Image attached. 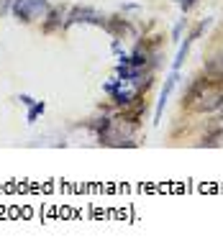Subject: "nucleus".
<instances>
[{"label":"nucleus","mask_w":223,"mask_h":251,"mask_svg":"<svg viewBox=\"0 0 223 251\" xmlns=\"http://www.w3.org/2000/svg\"><path fill=\"white\" fill-rule=\"evenodd\" d=\"M49 0H13V5H10V16H13L18 24H33V21L44 18V13L49 10Z\"/></svg>","instance_id":"1"},{"label":"nucleus","mask_w":223,"mask_h":251,"mask_svg":"<svg viewBox=\"0 0 223 251\" xmlns=\"http://www.w3.org/2000/svg\"><path fill=\"white\" fill-rule=\"evenodd\" d=\"M108 16L100 13V10L90 8V5H70V10H67V18H64V31L72 28L77 24H87V26H98L103 28L105 26Z\"/></svg>","instance_id":"2"},{"label":"nucleus","mask_w":223,"mask_h":251,"mask_svg":"<svg viewBox=\"0 0 223 251\" xmlns=\"http://www.w3.org/2000/svg\"><path fill=\"white\" fill-rule=\"evenodd\" d=\"M85 128L93 133V139H95L98 144L108 146L110 136H113V128H116V118H113V113L100 110V116H95V118H90V121H85Z\"/></svg>","instance_id":"3"},{"label":"nucleus","mask_w":223,"mask_h":251,"mask_svg":"<svg viewBox=\"0 0 223 251\" xmlns=\"http://www.w3.org/2000/svg\"><path fill=\"white\" fill-rule=\"evenodd\" d=\"M67 10H70V5H64V3L62 5H49V10L41 18V33H47V36H51V33H62Z\"/></svg>","instance_id":"4"},{"label":"nucleus","mask_w":223,"mask_h":251,"mask_svg":"<svg viewBox=\"0 0 223 251\" xmlns=\"http://www.w3.org/2000/svg\"><path fill=\"white\" fill-rule=\"evenodd\" d=\"M210 85H213V82H210V77H208V75L193 77V79H190V85H187V90L182 93V108H193L195 102L203 98V93H205Z\"/></svg>","instance_id":"5"},{"label":"nucleus","mask_w":223,"mask_h":251,"mask_svg":"<svg viewBox=\"0 0 223 251\" xmlns=\"http://www.w3.org/2000/svg\"><path fill=\"white\" fill-rule=\"evenodd\" d=\"M177 82H180V70H172L170 75L164 77V87L159 93V100H157V110H154V126L162 123V116H164V108H167V100H170L172 90L177 87Z\"/></svg>","instance_id":"6"},{"label":"nucleus","mask_w":223,"mask_h":251,"mask_svg":"<svg viewBox=\"0 0 223 251\" xmlns=\"http://www.w3.org/2000/svg\"><path fill=\"white\" fill-rule=\"evenodd\" d=\"M113 39H124L126 33H136V28H133V24L126 18V16H108L105 26H103Z\"/></svg>","instance_id":"7"},{"label":"nucleus","mask_w":223,"mask_h":251,"mask_svg":"<svg viewBox=\"0 0 223 251\" xmlns=\"http://www.w3.org/2000/svg\"><path fill=\"white\" fill-rule=\"evenodd\" d=\"M221 139H223V128H221V126H210V131L198 141V146H218Z\"/></svg>","instance_id":"8"},{"label":"nucleus","mask_w":223,"mask_h":251,"mask_svg":"<svg viewBox=\"0 0 223 251\" xmlns=\"http://www.w3.org/2000/svg\"><path fill=\"white\" fill-rule=\"evenodd\" d=\"M193 39L187 36L182 44H180V51H177V56H174V62H172V70H182V64H185V59H187V54H190V47H193Z\"/></svg>","instance_id":"9"},{"label":"nucleus","mask_w":223,"mask_h":251,"mask_svg":"<svg viewBox=\"0 0 223 251\" xmlns=\"http://www.w3.org/2000/svg\"><path fill=\"white\" fill-rule=\"evenodd\" d=\"M223 72V49H218L210 59H205V75H216Z\"/></svg>","instance_id":"10"},{"label":"nucleus","mask_w":223,"mask_h":251,"mask_svg":"<svg viewBox=\"0 0 223 251\" xmlns=\"http://www.w3.org/2000/svg\"><path fill=\"white\" fill-rule=\"evenodd\" d=\"M44 110H47V102H44V100H36L33 105H28V110H26V123H36V121L44 116Z\"/></svg>","instance_id":"11"},{"label":"nucleus","mask_w":223,"mask_h":251,"mask_svg":"<svg viewBox=\"0 0 223 251\" xmlns=\"http://www.w3.org/2000/svg\"><path fill=\"white\" fill-rule=\"evenodd\" d=\"M172 3H177V5H180V10H182V16H187V13H190V10L200 3V0H172Z\"/></svg>","instance_id":"12"},{"label":"nucleus","mask_w":223,"mask_h":251,"mask_svg":"<svg viewBox=\"0 0 223 251\" xmlns=\"http://www.w3.org/2000/svg\"><path fill=\"white\" fill-rule=\"evenodd\" d=\"M185 26H187V18H180V21H177L174 28H172V41H180L182 31H185Z\"/></svg>","instance_id":"13"},{"label":"nucleus","mask_w":223,"mask_h":251,"mask_svg":"<svg viewBox=\"0 0 223 251\" xmlns=\"http://www.w3.org/2000/svg\"><path fill=\"white\" fill-rule=\"evenodd\" d=\"M10 5H13V0H0V18L10 16Z\"/></svg>","instance_id":"14"},{"label":"nucleus","mask_w":223,"mask_h":251,"mask_svg":"<svg viewBox=\"0 0 223 251\" xmlns=\"http://www.w3.org/2000/svg\"><path fill=\"white\" fill-rule=\"evenodd\" d=\"M16 100L21 102V105H26V108H28V105H33V102H36V98H31L28 93H21V95H18Z\"/></svg>","instance_id":"15"},{"label":"nucleus","mask_w":223,"mask_h":251,"mask_svg":"<svg viewBox=\"0 0 223 251\" xmlns=\"http://www.w3.org/2000/svg\"><path fill=\"white\" fill-rule=\"evenodd\" d=\"M110 51H113V54L124 51V47H121V39H110Z\"/></svg>","instance_id":"16"},{"label":"nucleus","mask_w":223,"mask_h":251,"mask_svg":"<svg viewBox=\"0 0 223 251\" xmlns=\"http://www.w3.org/2000/svg\"><path fill=\"white\" fill-rule=\"evenodd\" d=\"M121 10H124V13H128V10H139V5H136V3H124V5H121Z\"/></svg>","instance_id":"17"},{"label":"nucleus","mask_w":223,"mask_h":251,"mask_svg":"<svg viewBox=\"0 0 223 251\" xmlns=\"http://www.w3.org/2000/svg\"><path fill=\"white\" fill-rule=\"evenodd\" d=\"M218 118H221V121H223V105H221V108H218Z\"/></svg>","instance_id":"18"}]
</instances>
